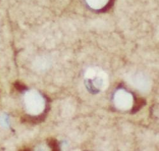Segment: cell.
<instances>
[{
    "label": "cell",
    "mask_w": 159,
    "mask_h": 151,
    "mask_svg": "<svg viewBox=\"0 0 159 151\" xmlns=\"http://www.w3.org/2000/svg\"><path fill=\"white\" fill-rule=\"evenodd\" d=\"M85 2L90 7L99 11L108 10L112 3V0H85Z\"/></svg>",
    "instance_id": "obj_1"
},
{
    "label": "cell",
    "mask_w": 159,
    "mask_h": 151,
    "mask_svg": "<svg viewBox=\"0 0 159 151\" xmlns=\"http://www.w3.org/2000/svg\"><path fill=\"white\" fill-rule=\"evenodd\" d=\"M47 111L45 112L43 114L40 115V116H25L24 117V121L26 122H31V123H38V122H41L43 121H44L45 118V116Z\"/></svg>",
    "instance_id": "obj_2"
},
{
    "label": "cell",
    "mask_w": 159,
    "mask_h": 151,
    "mask_svg": "<svg viewBox=\"0 0 159 151\" xmlns=\"http://www.w3.org/2000/svg\"><path fill=\"white\" fill-rule=\"evenodd\" d=\"M147 104V102L144 99H138L136 100V102L133 106V108L132 109V114H135L138 113L139 110Z\"/></svg>",
    "instance_id": "obj_3"
},
{
    "label": "cell",
    "mask_w": 159,
    "mask_h": 151,
    "mask_svg": "<svg viewBox=\"0 0 159 151\" xmlns=\"http://www.w3.org/2000/svg\"><path fill=\"white\" fill-rule=\"evenodd\" d=\"M47 144H48V145L52 149V150H54V151L60 150V147L57 140L52 138L48 139Z\"/></svg>",
    "instance_id": "obj_4"
},
{
    "label": "cell",
    "mask_w": 159,
    "mask_h": 151,
    "mask_svg": "<svg viewBox=\"0 0 159 151\" xmlns=\"http://www.w3.org/2000/svg\"><path fill=\"white\" fill-rule=\"evenodd\" d=\"M16 87L17 88V89L18 90H19L20 91H25L27 90V88H26L24 85L20 84V83H17L16 84Z\"/></svg>",
    "instance_id": "obj_5"
},
{
    "label": "cell",
    "mask_w": 159,
    "mask_h": 151,
    "mask_svg": "<svg viewBox=\"0 0 159 151\" xmlns=\"http://www.w3.org/2000/svg\"><path fill=\"white\" fill-rule=\"evenodd\" d=\"M0 122H1V124L3 125H7L8 124V119H7V118H6L4 116H3L1 118H0Z\"/></svg>",
    "instance_id": "obj_6"
}]
</instances>
